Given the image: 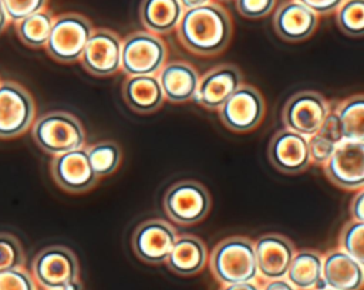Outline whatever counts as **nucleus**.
<instances>
[{
  "instance_id": "nucleus-1",
  "label": "nucleus",
  "mask_w": 364,
  "mask_h": 290,
  "mask_svg": "<svg viewBox=\"0 0 364 290\" xmlns=\"http://www.w3.org/2000/svg\"><path fill=\"white\" fill-rule=\"evenodd\" d=\"M178 38L191 53L202 57L220 54L232 38V18L218 3L186 9L176 26Z\"/></svg>"
},
{
  "instance_id": "nucleus-2",
  "label": "nucleus",
  "mask_w": 364,
  "mask_h": 290,
  "mask_svg": "<svg viewBox=\"0 0 364 290\" xmlns=\"http://www.w3.org/2000/svg\"><path fill=\"white\" fill-rule=\"evenodd\" d=\"M209 267L220 284L255 281L257 266L253 242L246 236H228L208 256Z\"/></svg>"
},
{
  "instance_id": "nucleus-3",
  "label": "nucleus",
  "mask_w": 364,
  "mask_h": 290,
  "mask_svg": "<svg viewBox=\"0 0 364 290\" xmlns=\"http://www.w3.org/2000/svg\"><path fill=\"white\" fill-rule=\"evenodd\" d=\"M31 136L51 156L84 148L85 131L80 119L67 111H50L34 119Z\"/></svg>"
},
{
  "instance_id": "nucleus-4",
  "label": "nucleus",
  "mask_w": 364,
  "mask_h": 290,
  "mask_svg": "<svg viewBox=\"0 0 364 290\" xmlns=\"http://www.w3.org/2000/svg\"><path fill=\"white\" fill-rule=\"evenodd\" d=\"M212 206L205 185L195 179H182L171 185L162 199V208L171 222L192 226L202 222Z\"/></svg>"
},
{
  "instance_id": "nucleus-5",
  "label": "nucleus",
  "mask_w": 364,
  "mask_h": 290,
  "mask_svg": "<svg viewBox=\"0 0 364 290\" xmlns=\"http://www.w3.org/2000/svg\"><path fill=\"white\" fill-rule=\"evenodd\" d=\"M166 57V44L158 34L138 30L122 40L121 70L125 75H156Z\"/></svg>"
},
{
  "instance_id": "nucleus-6",
  "label": "nucleus",
  "mask_w": 364,
  "mask_h": 290,
  "mask_svg": "<svg viewBox=\"0 0 364 290\" xmlns=\"http://www.w3.org/2000/svg\"><path fill=\"white\" fill-rule=\"evenodd\" d=\"M94 27L91 21L78 13H64L53 20L46 50L58 63H75L90 38Z\"/></svg>"
},
{
  "instance_id": "nucleus-7",
  "label": "nucleus",
  "mask_w": 364,
  "mask_h": 290,
  "mask_svg": "<svg viewBox=\"0 0 364 290\" xmlns=\"http://www.w3.org/2000/svg\"><path fill=\"white\" fill-rule=\"evenodd\" d=\"M31 276L44 290H63L80 279V263L71 249L61 245L47 246L33 259Z\"/></svg>"
},
{
  "instance_id": "nucleus-8",
  "label": "nucleus",
  "mask_w": 364,
  "mask_h": 290,
  "mask_svg": "<svg viewBox=\"0 0 364 290\" xmlns=\"http://www.w3.org/2000/svg\"><path fill=\"white\" fill-rule=\"evenodd\" d=\"M36 117L31 94L14 81L0 82V138H16L27 132Z\"/></svg>"
},
{
  "instance_id": "nucleus-9",
  "label": "nucleus",
  "mask_w": 364,
  "mask_h": 290,
  "mask_svg": "<svg viewBox=\"0 0 364 290\" xmlns=\"http://www.w3.org/2000/svg\"><path fill=\"white\" fill-rule=\"evenodd\" d=\"M266 104L257 88L240 84L218 109L222 124L237 134L253 131L264 118Z\"/></svg>"
},
{
  "instance_id": "nucleus-10",
  "label": "nucleus",
  "mask_w": 364,
  "mask_h": 290,
  "mask_svg": "<svg viewBox=\"0 0 364 290\" xmlns=\"http://www.w3.org/2000/svg\"><path fill=\"white\" fill-rule=\"evenodd\" d=\"M327 179L344 190L364 188V141L343 139L323 165Z\"/></svg>"
},
{
  "instance_id": "nucleus-11",
  "label": "nucleus",
  "mask_w": 364,
  "mask_h": 290,
  "mask_svg": "<svg viewBox=\"0 0 364 290\" xmlns=\"http://www.w3.org/2000/svg\"><path fill=\"white\" fill-rule=\"evenodd\" d=\"M328 112L330 105L321 94L316 91H300L291 95L284 104L282 121L286 129L309 138L318 131Z\"/></svg>"
},
{
  "instance_id": "nucleus-12",
  "label": "nucleus",
  "mask_w": 364,
  "mask_h": 290,
  "mask_svg": "<svg viewBox=\"0 0 364 290\" xmlns=\"http://www.w3.org/2000/svg\"><path fill=\"white\" fill-rule=\"evenodd\" d=\"M122 40L109 28H94L80 61L94 77H111L121 70Z\"/></svg>"
},
{
  "instance_id": "nucleus-13",
  "label": "nucleus",
  "mask_w": 364,
  "mask_h": 290,
  "mask_svg": "<svg viewBox=\"0 0 364 290\" xmlns=\"http://www.w3.org/2000/svg\"><path fill=\"white\" fill-rule=\"evenodd\" d=\"M178 237L175 227L162 219H149L136 226L131 246L135 256L148 264L165 263Z\"/></svg>"
},
{
  "instance_id": "nucleus-14",
  "label": "nucleus",
  "mask_w": 364,
  "mask_h": 290,
  "mask_svg": "<svg viewBox=\"0 0 364 290\" xmlns=\"http://www.w3.org/2000/svg\"><path fill=\"white\" fill-rule=\"evenodd\" d=\"M50 172L54 182L63 190L70 193L88 192L98 182V178L90 165L85 148L53 156Z\"/></svg>"
},
{
  "instance_id": "nucleus-15",
  "label": "nucleus",
  "mask_w": 364,
  "mask_h": 290,
  "mask_svg": "<svg viewBox=\"0 0 364 290\" xmlns=\"http://www.w3.org/2000/svg\"><path fill=\"white\" fill-rule=\"evenodd\" d=\"M257 276L264 281L284 279L296 253L294 243L280 233H264L253 242Z\"/></svg>"
},
{
  "instance_id": "nucleus-16",
  "label": "nucleus",
  "mask_w": 364,
  "mask_h": 290,
  "mask_svg": "<svg viewBox=\"0 0 364 290\" xmlns=\"http://www.w3.org/2000/svg\"><path fill=\"white\" fill-rule=\"evenodd\" d=\"M267 155L273 168L287 175L300 173L310 166L307 136L286 128L272 136Z\"/></svg>"
},
{
  "instance_id": "nucleus-17",
  "label": "nucleus",
  "mask_w": 364,
  "mask_h": 290,
  "mask_svg": "<svg viewBox=\"0 0 364 290\" xmlns=\"http://www.w3.org/2000/svg\"><path fill=\"white\" fill-rule=\"evenodd\" d=\"M242 72L233 64H219L199 78L195 101L209 111H218L237 90Z\"/></svg>"
},
{
  "instance_id": "nucleus-18",
  "label": "nucleus",
  "mask_w": 364,
  "mask_h": 290,
  "mask_svg": "<svg viewBox=\"0 0 364 290\" xmlns=\"http://www.w3.org/2000/svg\"><path fill=\"white\" fill-rule=\"evenodd\" d=\"M318 26V16L296 0L282 3L273 16V27L280 38L299 43L309 38Z\"/></svg>"
},
{
  "instance_id": "nucleus-19",
  "label": "nucleus",
  "mask_w": 364,
  "mask_h": 290,
  "mask_svg": "<svg viewBox=\"0 0 364 290\" xmlns=\"http://www.w3.org/2000/svg\"><path fill=\"white\" fill-rule=\"evenodd\" d=\"M321 277L328 289L334 290H361L364 283V264L343 252L333 249L321 254Z\"/></svg>"
},
{
  "instance_id": "nucleus-20",
  "label": "nucleus",
  "mask_w": 364,
  "mask_h": 290,
  "mask_svg": "<svg viewBox=\"0 0 364 290\" xmlns=\"http://www.w3.org/2000/svg\"><path fill=\"white\" fill-rule=\"evenodd\" d=\"M156 77L165 100L173 104L195 100L200 75L192 64L185 61L165 63Z\"/></svg>"
},
{
  "instance_id": "nucleus-21",
  "label": "nucleus",
  "mask_w": 364,
  "mask_h": 290,
  "mask_svg": "<svg viewBox=\"0 0 364 290\" xmlns=\"http://www.w3.org/2000/svg\"><path fill=\"white\" fill-rule=\"evenodd\" d=\"M208 249L205 242L195 235H178L165 263L175 274L188 277L198 274L208 263Z\"/></svg>"
},
{
  "instance_id": "nucleus-22",
  "label": "nucleus",
  "mask_w": 364,
  "mask_h": 290,
  "mask_svg": "<svg viewBox=\"0 0 364 290\" xmlns=\"http://www.w3.org/2000/svg\"><path fill=\"white\" fill-rule=\"evenodd\" d=\"M122 98L138 114H152L165 101L156 75H127L122 82Z\"/></svg>"
},
{
  "instance_id": "nucleus-23",
  "label": "nucleus",
  "mask_w": 364,
  "mask_h": 290,
  "mask_svg": "<svg viewBox=\"0 0 364 290\" xmlns=\"http://www.w3.org/2000/svg\"><path fill=\"white\" fill-rule=\"evenodd\" d=\"M182 14L183 7L179 0H142L139 4L142 26L158 36L175 30Z\"/></svg>"
},
{
  "instance_id": "nucleus-24",
  "label": "nucleus",
  "mask_w": 364,
  "mask_h": 290,
  "mask_svg": "<svg viewBox=\"0 0 364 290\" xmlns=\"http://www.w3.org/2000/svg\"><path fill=\"white\" fill-rule=\"evenodd\" d=\"M323 257L313 249L296 252L286 273V280L297 290H314L321 277Z\"/></svg>"
},
{
  "instance_id": "nucleus-25",
  "label": "nucleus",
  "mask_w": 364,
  "mask_h": 290,
  "mask_svg": "<svg viewBox=\"0 0 364 290\" xmlns=\"http://www.w3.org/2000/svg\"><path fill=\"white\" fill-rule=\"evenodd\" d=\"M343 139L364 141V97L361 94L343 100L334 109Z\"/></svg>"
},
{
  "instance_id": "nucleus-26",
  "label": "nucleus",
  "mask_w": 364,
  "mask_h": 290,
  "mask_svg": "<svg viewBox=\"0 0 364 290\" xmlns=\"http://www.w3.org/2000/svg\"><path fill=\"white\" fill-rule=\"evenodd\" d=\"M53 14L48 10H41L37 13H33L24 18H21L20 21L14 23L16 24V33L18 36V38L28 47L33 48H40L44 47L48 36H50V30L53 26Z\"/></svg>"
},
{
  "instance_id": "nucleus-27",
  "label": "nucleus",
  "mask_w": 364,
  "mask_h": 290,
  "mask_svg": "<svg viewBox=\"0 0 364 290\" xmlns=\"http://www.w3.org/2000/svg\"><path fill=\"white\" fill-rule=\"evenodd\" d=\"M90 165L95 176L105 178L114 173L122 159L121 148L114 141H100L85 148Z\"/></svg>"
},
{
  "instance_id": "nucleus-28",
  "label": "nucleus",
  "mask_w": 364,
  "mask_h": 290,
  "mask_svg": "<svg viewBox=\"0 0 364 290\" xmlns=\"http://www.w3.org/2000/svg\"><path fill=\"white\" fill-rule=\"evenodd\" d=\"M338 28L348 37L364 34V0H344L336 10Z\"/></svg>"
},
{
  "instance_id": "nucleus-29",
  "label": "nucleus",
  "mask_w": 364,
  "mask_h": 290,
  "mask_svg": "<svg viewBox=\"0 0 364 290\" xmlns=\"http://www.w3.org/2000/svg\"><path fill=\"white\" fill-rule=\"evenodd\" d=\"M338 245V249L364 264V222L348 220L341 229Z\"/></svg>"
},
{
  "instance_id": "nucleus-30",
  "label": "nucleus",
  "mask_w": 364,
  "mask_h": 290,
  "mask_svg": "<svg viewBox=\"0 0 364 290\" xmlns=\"http://www.w3.org/2000/svg\"><path fill=\"white\" fill-rule=\"evenodd\" d=\"M24 266V250L11 233L0 232V272Z\"/></svg>"
},
{
  "instance_id": "nucleus-31",
  "label": "nucleus",
  "mask_w": 364,
  "mask_h": 290,
  "mask_svg": "<svg viewBox=\"0 0 364 290\" xmlns=\"http://www.w3.org/2000/svg\"><path fill=\"white\" fill-rule=\"evenodd\" d=\"M309 142V155H310V163L316 165H324L326 161L331 156L336 146L340 144L334 141L333 138L324 135L323 132L317 131L311 136L307 138Z\"/></svg>"
},
{
  "instance_id": "nucleus-32",
  "label": "nucleus",
  "mask_w": 364,
  "mask_h": 290,
  "mask_svg": "<svg viewBox=\"0 0 364 290\" xmlns=\"http://www.w3.org/2000/svg\"><path fill=\"white\" fill-rule=\"evenodd\" d=\"M0 290H37V283L24 267L1 270Z\"/></svg>"
},
{
  "instance_id": "nucleus-33",
  "label": "nucleus",
  "mask_w": 364,
  "mask_h": 290,
  "mask_svg": "<svg viewBox=\"0 0 364 290\" xmlns=\"http://www.w3.org/2000/svg\"><path fill=\"white\" fill-rule=\"evenodd\" d=\"M47 1L48 0H1L9 20L13 23H17L33 13L44 10Z\"/></svg>"
},
{
  "instance_id": "nucleus-34",
  "label": "nucleus",
  "mask_w": 364,
  "mask_h": 290,
  "mask_svg": "<svg viewBox=\"0 0 364 290\" xmlns=\"http://www.w3.org/2000/svg\"><path fill=\"white\" fill-rule=\"evenodd\" d=\"M276 0H236L237 11L250 20L266 17L273 11Z\"/></svg>"
},
{
  "instance_id": "nucleus-35",
  "label": "nucleus",
  "mask_w": 364,
  "mask_h": 290,
  "mask_svg": "<svg viewBox=\"0 0 364 290\" xmlns=\"http://www.w3.org/2000/svg\"><path fill=\"white\" fill-rule=\"evenodd\" d=\"M300 4L310 9L317 16H324L334 13L344 0H296Z\"/></svg>"
},
{
  "instance_id": "nucleus-36",
  "label": "nucleus",
  "mask_w": 364,
  "mask_h": 290,
  "mask_svg": "<svg viewBox=\"0 0 364 290\" xmlns=\"http://www.w3.org/2000/svg\"><path fill=\"white\" fill-rule=\"evenodd\" d=\"M350 215L353 220L364 222V190H355L350 203Z\"/></svg>"
},
{
  "instance_id": "nucleus-37",
  "label": "nucleus",
  "mask_w": 364,
  "mask_h": 290,
  "mask_svg": "<svg viewBox=\"0 0 364 290\" xmlns=\"http://www.w3.org/2000/svg\"><path fill=\"white\" fill-rule=\"evenodd\" d=\"M260 290H297L293 284H290L286 279L267 280Z\"/></svg>"
},
{
  "instance_id": "nucleus-38",
  "label": "nucleus",
  "mask_w": 364,
  "mask_h": 290,
  "mask_svg": "<svg viewBox=\"0 0 364 290\" xmlns=\"http://www.w3.org/2000/svg\"><path fill=\"white\" fill-rule=\"evenodd\" d=\"M219 290H260V287L256 281H242V283L222 284Z\"/></svg>"
},
{
  "instance_id": "nucleus-39",
  "label": "nucleus",
  "mask_w": 364,
  "mask_h": 290,
  "mask_svg": "<svg viewBox=\"0 0 364 290\" xmlns=\"http://www.w3.org/2000/svg\"><path fill=\"white\" fill-rule=\"evenodd\" d=\"M183 10L186 9H193V7H199V6H203V4H208L210 3L212 0H179Z\"/></svg>"
},
{
  "instance_id": "nucleus-40",
  "label": "nucleus",
  "mask_w": 364,
  "mask_h": 290,
  "mask_svg": "<svg viewBox=\"0 0 364 290\" xmlns=\"http://www.w3.org/2000/svg\"><path fill=\"white\" fill-rule=\"evenodd\" d=\"M9 23H10L9 16H7L6 9H4V6H3V3H1V0H0V34L6 30V27L9 26Z\"/></svg>"
},
{
  "instance_id": "nucleus-41",
  "label": "nucleus",
  "mask_w": 364,
  "mask_h": 290,
  "mask_svg": "<svg viewBox=\"0 0 364 290\" xmlns=\"http://www.w3.org/2000/svg\"><path fill=\"white\" fill-rule=\"evenodd\" d=\"M63 290H82V283L80 279H77V280L71 281L70 284H67Z\"/></svg>"
},
{
  "instance_id": "nucleus-42",
  "label": "nucleus",
  "mask_w": 364,
  "mask_h": 290,
  "mask_svg": "<svg viewBox=\"0 0 364 290\" xmlns=\"http://www.w3.org/2000/svg\"><path fill=\"white\" fill-rule=\"evenodd\" d=\"M323 290H334V289H328V287H326V289H323Z\"/></svg>"
}]
</instances>
